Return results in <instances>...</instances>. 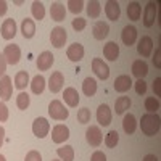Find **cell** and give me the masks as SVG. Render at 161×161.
I'll return each mask as SVG.
<instances>
[{
    "instance_id": "obj_36",
    "label": "cell",
    "mask_w": 161,
    "mask_h": 161,
    "mask_svg": "<svg viewBox=\"0 0 161 161\" xmlns=\"http://www.w3.org/2000/svg\"><path fill=\"white\" fill-rule=\"evenodd\" d=\"M145 110L147 113H156L159 110V102L155 97H147L145 98Z\"/></svg>"
},
{
    "instance_id": "obj_19",
    "label": "cell",
    "mask_w": 161,
    "mask_h": 161,
    "mask_svg": "<svg viewBox=\"0 0 161 161\" xmlns=\"http://www.w3.org/2000/svg\"><path fill=\"white\" fill-rule=\"evenodd\" d=\"M132 87V79L127 74H121L114 79V90L119 93H124Z\"/></svg>"
},
{
    "instance_id": "obj_17",
    "label": "cell",
    "mask_w": 161,
    "mask_h": 161,
    "mask_svg": "<svg viewBox=\"0 0 161 161\" xmlns=\"http://www.w3.org/2000/svg\"><path fill=\"white\" fill-rule=\"evenodd\" d=\"M105 13H106V16H108V19L118 21L119 16H121V7H119V3L116 2V0H110V2H106L105 3Z\"/></svg>"
},
{
    "instance_id": "obj_11",
    "label": "cell",
    "mask_w": 161,
    "mask_h": 161,
    "mask_svg": "<svg viewBox=\"0 0 161 161\" xmlns=\"http://www.w3.org/2000/svg\"><path fill=\"white\" fill-rule=\"evenodd\" d=\"M0 32H2V37L5 40H10V39L15 37L16 36V23H15V19L13 18L5 19L3 24H2V28H0Z\"/></svg>"
},
{
    "instance_id": "obj_47",
    "label": "cell",
    "mask_w": 161,
    "mask_h": 161,
    "mask_svg": "<svg viewBox=\"0 0 161 161\" xmlns=\"http://www.w3.org/2000/svg\"><path fill=\"white\" fill-rule=\"evenodd\" d=\"M153 63H155V66H156V68H161V50H159V48H156V52H155V58H153Z\"/></svg>"
},
{
    "instance_id": "obj_29",
    "label": "cell",
    "mask_w": 161,
    "mask_h": 161,
    "mask_svg": "<svg viewBox=\"0 0 161 161\" xmlns=\"http://www.w3.org/2000/svg\"><path fill=\"white\" fill-rule=\"evenodd\" d=\"M45 89V77L42 74H37L32 80H31V90L36 93V95H40Z\"/></svg>"
},
{
    "instance_id": "obj_4",
    "label": "cell",
    "mask_w": 161,
    "mask_h": 161,
    "mask_svg": "<svg viewBox=\"0 0 161 161\" xmlns=\"http://www.w3.org/2000/svg\"><path fill=\"white\" fill-rule=\"evenodd\" d=\"M48 130H50V123L45 118H37L32 123V132H34V136L39 137V139L47 137Z\"/></svg>"
},
{
    "instance_id": "obj_37",
    "label": "cell",
    "mask_w": 161,
    "mask_h": 161,
    "mask_svg": "<svg viewBox=\"0 0 161 161\" xmlns=\"http://www.w3.org/2000/svg\"><path fill=\"white\" fill-rule=\"evenodd\" d=\"M29 103H31V98H29V95L26 92H21L19 95L16 97V106L19 110H28Z\"/></svg>"
},
{
    "instance_id": "obj_3",
    "label": "cell",
    "mask_w": 161,
    "mask_h": 161,
    "mask_svg": "<svg viewBox=\"0 0 161 161\" xmlns=\"http://www.w3.org/2000/svg\"><path fill=\"white\" fill-rule=\"evenodd\" d=\"M66 39H68V34H66V29L64 28L57 26V28L52 29V32H50V42H52L53 47H57V48L64 47Z\"/></svg>"
},
{
    "instance_id": "obj_34",
    "label": "cell",
    "mask_w": 161,
    "mask_h": 161,
    "mask_svg": "<svg viewBox=\"0 0 161 161\" xmlns=\"http://www.w3.org/2000/svg\"><path fill=\"white\" fill-rule=\"evenodd\" d=\"M102 13V5L100 2H97V0H90V2L87 3V15L90 18H98Z\"/></svg>"
},
{
    "instance_id": "obj_6",
    "label": "cell",
    "mask_w": 161,
    "mask_h": 161,
    "mask_svg": "<svg viewBox=\"0 0 161 161\" xmlns=\"http://www.w3.org/2000/svg\"><path fill=\"white\" fill-rule=\"evenodd\" d=\"M69 139V129L64 124H57L52 129V140L55 143H63Z\"/></svg>"
},
{
    "instance_id": "obj_23",
    "label": "cell",
    "mask_w": 161,
    "mask_h": 161,
    "mask_svg": "<svg viewBox=\"0 0 161 161\" xmlns=\"http://www.w3.org/2000/svg\"><path fill=\"white\" fill-rule=\"evenodd\" d=\"M132 74L137 79H143L147 74H148V64L143 60H136L132 63Z\"/></svg>"
},
{
    "instance_id": "obj_39",
    "label": "cell",
    "mask_w": 161,
    "mask_h": 161,
    "mask_svg": "<svg viewBox=\"0 0 161 161\" xmlns=\"http://www.w3.org/2000/svg\"><path fill=\"white\" fill-rule=\"evenodd\" d=\"M77 121L80 124H87L90 123V110L89 108H80L77 111Z\"/></svg>"
},
{
    "instance_id": "obj_32",
    "label": "cell",
    "mask_w": 161,
    "mask_h": 161,
    "mask_svg": "<svg viewBox=\"0 0 161 161\" xmlns=\"http://www.w3.org/2000/svg\"><path fill=\"white\" fill-rule=\"evenodd\" d=\"M57 155L61 158V161H74V148L71 145H64L57 150Z\"/></svg>"
},
{
    "instance_id": "obj_45",
    "label": "cell",
    "mask_w": 161,
    "mask_h": 161,
    "mask_svg": "<svg viewBox=\"0 0 161 161\" xmlns=\"http://www.w3.org/2000/svg\"><path fill=\"white\" fill-rule=\"evenodd\" d=\"M153 90H155V95L156 97L161 95V77H156L153 80Z\"/></svg>"
},
{
    "instance_id": "obj_51",
    "label": "cell",
    "mask_w": 161,
    "mask_h": 161,
    "mask_svg": "<svg viewBox=\"0 0 161 161\" xmlns=\"http://www.w3.org/2000/svg\"><path fill=\"white\" fill-rule=\"evenodd\" d=\"M0 161H7V159H5V156H3V155H0Z\"/></svg>"
},
{
    "instance_id": "obj_8",
    "label": "cell",
    "mask_w": 161,
    "mask_h": 161,
    "mask_svg": "<svg viewBox=\"0 0 161 161\" xmlns=\"http://www.w3.org/2000/svg\"><path fill=\"white\" fill-rule=\"evenodd\" d=\"M137 52H139L140 57L148 58V57L152 55V52H153V40H152V37L143 36V37L139 40V44H137Z\"/></svg>"
},
{
    "instance_id": "obj_40",
    "label": "cell",
    "mask_w": 161,
    "mask_h": 161,
    "mask_svg": "<svg viewBox=\"0 0 161 161\" xmlns=\"http://www.w3.org/2000/svg\"><path fill=\"white\" fill-rule=\"evenodd\" d=\"M86 24H87V21H86L84 18H74V19H73V29L79 32V31L86 29Z\"/></svg>"
},
{
    "instance_id": "obj_27",
    "label": "cell",
    "mask_w": 161,
    "mask_h": 161,
    "mask_svg": "<svg viewBox=\"0 0 161 161\" xmlns=\"http://www.w3.org/2000/svg\"><path fill=\"white\" fill-rule=\"evenodd\" d=\"M142 15V5L139 2H130L127 5V18L130 21H139Z\"/></svg>"
},
{
    "instance_id": "obj_22",
    "label": "cell",
    "mask_w": 161,
    "mask_h": 161,
    "mask_svg": "<svg viewBox=\"0 0 161 161\" xmlns=\"http://www.w3.org/2000/svg\"><path fill=\"white\" fill-rule=\"evenodd\" d=\"M103 55L106 60L110 61H116L119 57V45L116 42H106L103 47Z\"/></svg>"
},
{
    "instance_id": "obj_21",
    "label": "cell",
    "mask_w": 161,
    "mask_h": 161,
    "mask_svg": "<svg viewBox=\"0 0 161 161\" xmlns=\"http://www.w3.org/2000/svg\"><path fill=\"white\" fill-rule=\"evenodd\" d=\"M50 16H52L53 21H58V23L63 21L64 16H66V8H64V5L60 3V2H53L52 7H50Z\"/></svg>"
},
{
    "instance_id": "obj_10",
    "label": "cell",
    "mask_w": 161,
    "mask_h": 161,
    "mask_svg": "<svg viewBox=\"0 0 161 161\" xmlns=\"http://www.w3.org/2000/svg\"><path fill=\"white\" fill-rule=\"evenodd\" d=\"M92 69L93 73H95L100 79H108L110 77V68H108V64H106L103 60L100 58H93L92 60Z\"/></svg>"
},
{
    "instance_id": "obj_18",
    "label": "cell",
    "mask_w": 161,
    "mask_h": 161,
    "mask_svg": "<svg viewBox=\"0 0 161 161\" xmlns=\"http://www.w3.org/2000/svg\"><path fill=\"white\" fill-rule=\"evenodd\" d=\"M92 34H93V37H95L97 40L106 39V36L110 34V26H108V23L97 21L95 24H93V28H92Z\"/></svg>"
},
{
    "instance_id": "obj_1",
    "label": "cell",
    "mask_w": 161,
    "mask_h": 161,
    "mask_svg": "<svg viewBox=\"0 0 161 161\" xmlns=\"http://www.w3.org/2000/svg\"><path fill=\"white\" fill-rule=\"evenodd\" d=\"M159 127H161V119L156 113H145L140 119V129L145 136L148 137H153L159 132Z\"/></svg>"
},
{
    "instance_id": "obj_24",
    "label": "cell",
    "mask_w": 161,
    "mask_h": 161,
    "mask_svg": "<svg viewBox=\"0 0 161 161\" xmlns=\"http://www.w3.org/2000/svg\"><path fill=\"white\" fill-rule=\"evenodd\" d=\"M63 97H64L66 105L71 106V108L77 106V103H79V100H80V98H79V93H77V90H76L74 87H68V89H64Z\"/></svg>"
},
{
    "instance_id": "obj_9",
    "label": "cell",
    "mask_w": 161,
    "mask_h": 161,
    "mask_svg": "<svg viewBox=\"0 0 161 161\" xmlns=\"http://www.w3.org/2000/svg\"><path fill=\"white\" fill-rule=\"evenodd\" d=\"M53 61H55V57L52 55V52H47V50L42 52V53L37 57V61H36L37 69H39V71H47V69H50L52 64H53Z\"/></svg>"
},
{
    "instance_id": "obj_15",
    "label": "cell",
    "mask_w": 161,
    "mask_h": 161,
    "mask_svg": "<svg viewBox=\"0 0 161 161\" xmlns=\"http://www.w3.org/2000/svg\"><path fill=\"white\" fill-rule=\"evenodd\" d=\"M66 55H68V58H69L71 61L77 63V61H80V60L84 58V47L80 45L79 42H74V44H71V45L68 47V50H66Z\"/></svg>"
},
{
    "instance_id": "obj_28",
    "label": "cell",
    "mask_w": 161,
    "mask_h": 161,
    "mask_svg": "<svg viewBox=\"0 0 161 161\" xmlns=\"http://www.w3.org/2000/svg\"><path fill=\"white\" fill-rule=\"evenodd\" d=\"M82 92L87 97H93L97 93V80L93 77H86L82 82Z\"/></svg>"
},
{
    "instance_id": "obj_2",
    "label": "cell",
    "mask_w": 161,
    "mask_h": 161,
    "mask_svg": "<svg viewBox=\"0 0 161 161\" xmlns=\"http://www.w3.org/2000/svg\"><path fill=\"white\" fill-rule=\"evenodd\" d=\"M48 114L52 116V119L64 121L66 118L69 116V111L64 108V105L60 100H52L50 105H48Z\"/></svg>"
},
{
    "instance_id": "obj_13",
    "label": "cell",
    "mask_w": 161,
    "mask_h": 161,
    "mask_svg": "<svg viewBox=\"0 0 161 161\" xmlns=\"http://www.w3.org/2000/svg\"><path fill=\"white\" fill-rule=\"evenodd\" d=\"M13 95V84L10 76H2L0 79V98L2 100H10Z\"/></svg>"
},
{
    "instance_id": "obj_41",
    "label": "cell",
    "mask_w": 161,
    "mask_h": 161,
    "mask_svg": "<svg viewBox=\"0 0 161 161\" xmlns=\"http://www.w3.org/2000/svg\"><path fill=\"white\" fill-rule=\"evenodd\" d=\"M132 86L136 87V92L139 93V95H143V93L147 92V82H145L143 79H139L137 82H136V84H132Z\"/></svg>"
},
{
    "instance_id": "obj_42",
    "label": "cell",
    "mask_w": 161,
    "mask_h": 161,
    "mask_svg": "<svg viewBox=\"0 0 161 161\" xmlns=\"http://www.w3.org/2000/svg\"><path fill=\"white\" fill-rule=\"evenodd\" d=\"M24 161H42V156H40V153H39V152H36V150H31L28 155H26Z\"/></svg>"
},
{
    "instance_id": "obj_46",
    "label": "cell",
    "mask_w": 161,
    "mask_h": 161,
    "mask_svg": "<svg viewBox=\"0 0 161 161\" xmlns=\"http://www.w3.org/2000/svg\"><path fill=\"white\" fill-rule=\"evenodd\" d=\"M7 71V60L3 57V53H0V76H3Z\"/></svg>"
},
{
    "instance_id": "obj_16",
    "label": "cell",
    "mask_w": 161,
    "mask_h": 161,
    "mask_svg": "<svg viewBox=\"0 0 161 161\" xmlns=\"http://www.w3.org/2000/svg\"><path fill=\"white\" fill-rule=\"evenodd\" d=\"M63 84H64V77L60 71H55V73H52L50 79H48V89L50 92L53 93H58L61 89H63Z\"/></svg>"
},
{
    "instance_id": "obj_44",
    "label": "cell",
    "mask_w": 161,
    "mask_h": 161,
    "mask_svg": "<svg viewBox=\"0 0 161 161\" xmlns=\"http://www.w3.org/2000/svg\"><path fill=\"white\" fill-rule=\"evenodd\" d=\"M90 161H106V156L103 152H93L90 156Z\"/></svg>"
},
{
    "instance_id": "obj_52",
    "label": "cell",
    "mask_w": 161,
    "mask_h": 161,
    "mask_svg": "<svg viewBox=\"0 0 161 161\" xmlns=\"http://www.w3.org/2000/svg\"><path fill=\"white\" fill-rule=\"evenodd\" d=\"M52 161H61V159H52Z\"/></svg>"
},
{
    "instance_id": "obj_31",
    "label": "cell",
    "mask_w": 161,
    "mask_h": 161,
    "mask_svg": "<svg viewBox=\"0 0 161 161\" xmlns=\"http://www.w3.org/2000/svg\"><path fill=\"white\" fill-rule=\"evenodd\" d=\"M28 84H29V74H28V71H18L16 76H15V87L23 90V89H26Z\"/></svg>"
},
{
    "instance_id": "obj_20",
    "label": "cell",
    "mask_w": 161,
    "mask_h": 161,
    "mask_svg": "<svg viewBox=\"0 0 161 161\" xmlns=\"http://www.w3.org/2000/svg\"><path fill=\"white\" fill-rule=\"evenodd\" d=\"M121 39H123V42L124 45L130 47L136 44V40H137V29L134 28V26H126V28L123 29V32H121Z\"/></svg>"
},
{
    "instance_id": "obj_5",
    "label": "cell",
    "mask_w": 161,
    "mask_h": 161,
    "mask_svg": "<svg viewBox=\"0 0 161 161\" xmlns=\"http://www.w3.org/2000/svg\"><path fill=\"white\" fill-rule=\"evenodd\" d=\"M3 57L7 60V64H18V61L21 58V48L15 44L7 45L3 50Z\"/></svg>"
},
{
    "instance_id": "obj_26",
    "label": "cell",
    "mask_w": 161,
    "mask_h": 161,
    "mask_svg": "<svg viewBox=\"0 0 161 161\" xmlns=\"http://www.w3.org/2000/svg\"><path fill=\"white\" fill-rule=\"evenodd\" d=\"M21 32L24 39H32L36 34V23L29 18H24L21 23Z\"/></svg>"
},
{
    "instance_id": "obj_30",
    "label": "cell",
    "mask_w": 161,
    "mask_h": 161,
    "mask_svg": "<svg viewBox=\"0 0 161 161\" xmlns=\"http://www.w3.org/2000/svg\"><path fill=\"white\" fill-rule=\"evenodd\" d=\"M130 105H132V102H130L129 97H119V98H116V102H114V111H116V114H123L126 110L130 108Z\"/></svg>"
},
{
    "instance_id": "obj_35",
    "label": "cell",
    "mask_w": 161,
    "mask_h": 161,
    "mask_svg": "<svg viewBox=\"0 0 161 161\" xmlns=\"http://www.w3.org/2000/svg\"><path fill=\"white\" fill-rule=\"evenodd\" d=\"M119 142V134L116 130H110L108 134H106V137H105V145L108 147V148H114V147L118 145Z\"/></svg>"
},
{
    "instance_id": "obj_38",
    "label": "cell",
    "mask_w": 161,
    "mask_h": 161,
    "mask_svg": "<svg viewBox=\"0 0 161 161\" xmlns=\"http://www.w3.org/2000/svg\"><path fill=\"white\" fill-rule=\"evenodd\" d=\"M68 8H69L71 13L77 15V13L82 11V8H84V2H82V0H69V2H68Z\"/></svg>"
},
{
    "instance_id": "obj_12",
    "label": "cell",
    "mask_w": 161,
    "mask_h": 161,
    "mask_svg": "<svg viewBox=\"0 0 161 161\" xmlns=\"http://www.w3.org/2000/svg\"><path fill=\"white\" fill-rule=\"evenodd\" d=\"M155 18H156V5L153 2H148L143 10V26L145 28H152L155 24Z\"/></svg>"
},
{
    "instance_id": "obj_49",
    "label": "cell",
    "mask_w": 161,
    "mask_h": 161,
    "mask_svg": "<svg viewBox=\"0 0 161 161\" xmlns=\"http://www.w3.org/2000/svg\"><path fill=\"white\" fill-rule=\"evenodd\" d=\"M142 161H158V158L153 155V153H148V155H145V158Z\"/></svg>"
},
{
    "instance_id": "obj_43",
    "label": "cell",
    "mask_w": 161,
    "mask_h": 161,
    "mask_svg": "<svg viewBox=\"0 0 161 161\" xmlns=\"http://www.w3.org/2000/svg\"><path fill=\"white\" fill-rule=\"evenodd\" d=\"M8 119V108L3 102H0V123H5Z\"/></svg>"
},
{
    "instance_id": "obj_48",
    "label": "cell",
    "mask_w": 161,
    "mask_h": 161,
    "mask_svg": "<svg viewBox=\"0 0 161 161\" xmlns=\"http://www.w3.org/2000/svg\"><path fill=\"white\" fill-rule=\"evenodd\" d=\"M7 10H8L7 2H5V0H0V16H3L5 13H7Z\"/></svg>"
},
{
    "instance_id": "obj_33",
    "label": "cell",
    "mask_w": 161,
    "mask_h": 161,
    "mask_svg": "<svg viewBox=\"0 0 161 161\" xmlns=\"http://www.w3.org/2000/svg\"><path fill=\"white\" fill-rule=\"evenodd\" d=\"M31 11H32L34 19H37V21H42L44 16H45V7H44L42 2H32Z\"/></svg>"
},
{
    "instance_id": "obj_14",
    "label": "cell",
    "mask_w": 161,
    "mask_h": 161,
    "mask_svg": "<svg viewBox=\"0 0 161 161\" xmlns=\"http://www.w3.org/2000/svg\"><path fill=\"white\" fill-rule=\"evenodd\" d=\"M111 110H110V106L103 103L98 106V110H97V121L102 124V126H110L111 124Z\"/></svg>"
},
{
    "instance_id": "obj_25",
    "label": "cell",
    "mask_w": 161,
    "mask_h": 161,
    "mask_svg": "<svg viewBox=\"0 0 161 161\" xmlns=\"http://www.w3.org/2000/svg\"><path fill=\"white\" fill-rule=\"evenodd\" d=\"M123 129H124V132L127 134V136H132V134L136 132V129H137V119H136V116H134L132 113H127L124 116V119H123Z\"/></svg>"
},
{
    "instance_id": "obj_50",
    "label": "cell",
    "mask_w": 161,
    "mask_h": 161,
    "mask_svg": "<svg viewBox=\"0 0 161 161\" xmlns=\"http://www.w3.org/2000/svg\"><path fill=\"white\" fill-rule=\"evenodd\" d=\"M3 139H5V129L0 126V147L3 145Z\"/></svg>"
},
{
    "instance_id": "obj_7",
    "label": "cell",
    "mask_w": 161,
    "mask_h": 161,
    "mask_svg": "<svg viewBox=\"0 0 161 161\" xmlns=\"http://www.w3.org/2000/svg\"><path fill=\"white\" fill-rule=\"evenodd\" d=\"M102 136H103V134H102V130H100L98 126H90L86 130V139H87V143L90 147H98L102 143V140H103Z\"/></svg>"
}]
</instances>
